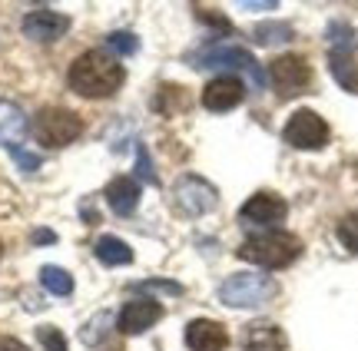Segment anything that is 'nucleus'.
I'll return each mask as SVG.
<instances>
[{
  "instance_id": "f257e3e1",
  "label": "nucleus",
  "mask_w": 358,
  "mask_h": 351,
  "mask_svg": "<svg viewBox=\"0 0 358 351\" xmlns=\"http://www.w3.org/2000/svg\"><path fill=\"white\" fill-rule=\"evenodd\" d=\"M123 80H127L123 64L106 50L80 53L77 60L70 64V73H66L70 90L77 96H83V100H106V96H113L123 87Z\"/></svg>"
},
{
  "instance_id": "f03ea898",
  "label": "nucleus",
  "mask_w": 358,
  "mask_h": 351,
  "mask_svg": "<svg viewBox=\"0 0 358 351\" xmlns=\"http://www.w3.org/2000/svg\"><path fill=\"white\" fill-rule=\"evenodd\" d=\"M236 255L243 262L259 265V269L275 272V269L292 265V262L302 255V239L292 232H285V229H266V232L249 235L243 246L236 248Z\"/></svg>"
},
{
  "instance_id": "7ed1b4c3",
  "label": "nucleus",
  "mask_w": 358,
  "mask_h": 351,
  "mask_svg": "<svg viewBox=\"0 0 358 351\" xmlns=\"http://www.w3.org/2000/svg\"><path fill=\"white\" fill-rule=\"evenodd\" d=\"M219 301L226 308H262L279 295V282L272 275L259 272H236L219 285Z\"/></svg>"
},
{
  "instance_id": "20e7f679",
  "label": "nucleus",
  "mask_w": 358,
  "mask_h": 351,
  "mask_svg": "<svg viewBox=\"0 0 358 351\" xmlns=\"http://www.w3.org/2000/svg\"><path fill=\"white\" fill-rule=\"evenodd\" d=\"M34 136H37L40 146L47 149H64V146L77 143L83 136V119L73 113V110H64V106H43L37 117H34Z\"/></svg>"
},
{
  "instance_id": "39448f33",
  "label": "nucleus",
  "mask_w": 358,
  "mask_h": 351,
  "mask_svg": "<svg viewBox=\"0 0 358 351\" xmlns=\"http://www.w3.org/2000/svg\"><path fill=\"white\" fill-rule=\"evenodd\" d=\"M189 60H192V66H206V70H216V66H222V70L245 73V77H249V83H252L256 90H262V87H266V70L259 66V60L249 50H245V47L213 43V47L199 50L196 57H189Z\"/></svg>"
},
{
  "instance_id": "423d86ee",
  "label": "nucleus",
  "mask_w": 358,
  "mask_h": 351,
  "mask_svg": "<svg viewBox=\"0 0 358 351\" xmlns=\"http://www.w3.org/2000/svg\"><path fill=\"white\" fill-rule=\"evenodd\" d=\"M312 77H315L312 64H308L306 57H299V53H282V57H275L268 64V80H272L279 100H295V96L308 93Z\"/></svg>"
},
{
  "instance_id": "0eeeda50",
  "label": "nucleus",
  "mask_w": 358,
  "mask_h": 351,
  "mask_svg": "<svg viewBox=\"0 0 358 351\" xmlns=\"http://www.w3.org/2000/svg\"><path fill=\"white\" fill-rule=\"evenodd\" d=\"M219 206V193L213 182H206L203 176H182V179L173 186V209L179 216H206Z\"/></svg>"
},
{
  "instance_id": "6e6552de",
  "label": "nucleus",
  "mask_w": 358,
  "mask_h": 351,
  "mask_svg": "<svg viewBox=\"0 0 358 351\" xmlns=\"http://www.w3.org/2000/svg\"><path fill=\"white\" fill-rule=\"evenodd\" d=\"M282 140L295 146V149H325L329 146V123L319 113H312V110H299L285 123Z\"/></svg>"
},
{
  "instance_id": "1a4fd4ad",
  "label": "nucleus",
  "mask_w": 358,
  "mask_h": 351,
  "mask_svg": "<svg viewBox=\"0 0 358 351\" xmlns=\"http://www.w3.org/2000/svg\"><path fill=\"white\" fill-rule=\"evenodd\" d=\"M159 318H163V305L156 299H133L116 315V331H120V335H143V331L153 328Z\"/></svg>"
},
{
  "instance_id": "9d476101",
  "label": "nucleus",
  "mask_w": 358,
  "mask_h": 351,
  "mask_svg": "<svg viewBox=\"0 0 358 351\" xmlns=\"http://www.w3.org/2000/svg\"><path fill=\"white\" fill-rule=\"evenodd\" d=\"M245 100V87L236 73H222V77L209 80L203 87V106L213 113H229Z\"/></svg>"
},
{
  "instance_id": "9b49d317",
  "label": "nucleus",
  "mask_w": 358,
  "mask_h": 351,
  "mask_svg": "<svg viewBox=\"0 0 358 351\" xmlns=\"http://www.w3.org/2000/svg\"><path fill=\"white\" fill-rule=\"evenodd\" d=\"M289 216V206H285V199L275 193H256L249 195L239 209V222L245 225H275Z\"/></svg>"
},
{
  "instance_id": "f8f14e48",
  "label": "nucleus",
  "mask_w": 358,
  "mask_h": 351,
  "mask_svg": "<svg viewBox=\"0 0 358 351\" xmlns=\"http://www.w3.org/2000/svg\"><path fill=\"white\" fill-rule=\"evenodd\" d=\"M20 30H24V37L37 40V43H53V40H60L70 30V17L57 10H30L24 17Z\"/></svg>"
},
{
  "instance_id": "ddd939ff",
  "label": "nucleus",
  "mask_w": 358,
  "mask_h": 351,
  "mask_svg": "<svg viewBox=\"0 0 358 351\" xmlns=\"http://www.w3.org/2000/svg\"><path fill=\"white\" fill-rule=\"evenodd\" d=\"M186 348L189 351H226L229 348V331L213 322V318H196L186 325Z\"/></svg>"
},
{
  "instance_id": "4468645a",
  "label": "nucleus",
  "mask_w": 358,
  "mask_h": 351,
  "mask_svg": "<svg viewBox=\"0 0 358 351\" xmlns=\"http://www.w3.org/2000/svg\"><path fill=\"white\" fill-rule=\"evenodd\" d=\"M30 130V123H27L24 110L10 100H0V146H7V149H24V136Z\"/></svg>"
},
{
  "instance_id": "2eb2a0df",
  "label": "nucleus",
  "mask_w": 358,
  "mask_h": 351,
  "mask_svg": "<svg viewBox=\"0 0 358 351\" xmlns=\"http://www.w3.org/2000/svg\"><path fill=\"white\" fill-rule=\"evenodd\" d=\"M103 195H106V206L113 209L116 216H133L140 206V182L133 176H116L103 189Z\"/></svg>"
},
{
  "instance_id": "dca6fc26",
  "label": "nucleus",
  "mask_w": 358,
  "mask_h": 351,
  "mask_svg": "<svg viewBox=\"0 0 358 351\" xmlns=\"http://www.w3.org/2000/svg\"><path fill=\"white\" fill-rule=\"evenodd\" d=\"M243 351H285V335L275 322H252L245 325Z\"/></svg>"
},
{
  "instance_id": "f3484780",
  "label": "nucleus",
  "mask_w": 358,
  "mask_h": 351,
  "mask_svg": "<svg viewBox=\"0 0 358 351\" xmlns=\"http://www.w3.org/2000/svg\"><path fill=\"white\" fill-rule=\"evenodd\" d=\"M329 70H332L335 83L348 93H358V57L348 47H335L329 53Z\"/></svg>"
},
{
  "instance_id": "a211bd4d",
  "label": "nucleus",
  "mask_w": 358,
  "mask_h": 351,
  "mask_svg": "<svg viewBox=\"0 0 358 351\" xmlns=\"http://www.w3.org/2000/svg\"><path fill=\"white\" fill-rule=\"evenodd\" d=\"M93 255H96L106 269H120V265H129V262H133V248H129L123 239H116V235H100L96 246H93Z\"/></svg>"
},
{
  "instance_id": "6ab92c4d",
  "label": "nucleus",
  "mask_w": 358,
  "mask_h": 351,
  "mask_svg": "<svg viewBox=\"0 0 358 351\" xmlns=\"http://www.w3.org/2000/svg\"><path fill=\"white\" fill-rule=\"evenodd\" d=\"M40 285L47 288L50 295L66 299V295H73V275L66 272V269H60V265H43L40 269Z\"/></svg>"
},
{
  "instance_id": "aec40b11",
  "label": "nucleus",
  "mask_w": 358,
  "mask_h": 351,
  "mask_svg": "<svg viewBox=\"0 0 358 351\" xmlns=\"http://www.w3.org/2000/svg\"><path fill=\"white\" fill-rule=\"evenodd\" d=\"M295 37V30L289 24H279V20H268V24H259L252 30V40L256 47H279V43H289Z\"/></svg>"
},
{
  "instance_id": "412c9836",
  "label": "nucleus",
  "mask_w": 358,
  "mask_h": 351,
  "mask_svg": "<svg viewBox=\"0 0 358 351\" xmlns=\"http://www.w3.org/2000/svg\"><path fill=\"white\" fill-rule=\"evenodd\" d=\"M110 325H113V315L110 312H100L90 325H83V331H80V338H83V345H100L103 338H106V331H110Z\"/></svg>"
},
{
  "instance_id": "4be33fe9",
  "label": "nucleus",
  "mask_w": 358,
  "mask_h": 351,
  "mask_svg": "<svg viewBox=\"0 0 358 351\" xmlns=\"http://www.w3.org/2000/svg\"><path fill=\"white\" fill-rule=\"evenodd\" d=\"M127 292H163V295H182V285H179V282H169V278H143V282H129Z\"/></svg>"
},
{
  "instance_id": "5701e85b",
  "label": "nucleus",
  "mask_w": 358,
  "mask_h": 351,
  "mask_svg": "<svg viewBox=\"0 0 358 351\" xmlns=\"http://www.w3.org/2000/svg\"><path fill=\"white\" fill-rule=\"evenodd\" d=\"M338 242L358 255V212H348L345 219L338 222Z\"/></svg>"
},
{
  "instance_id": "b1692460",
  "label": "nucleus",
  "mask_w": 358,
  "mask_h": 351,
  "mask_svg": "<svg viewBox=\"0 0 358 351\" xmlns=\"http://www.w3.org/2000/svg\"><path fill=\"white\" fill-rule=\"evenodd\" d=\"M106 47L113 53H120V57H133V53L140 50V40L133 37V33H127V30H116V33L106 37Z\"/></svg>"
},
{
  "instance_id": "393cba45",
  "label": "nucleus",
  "mask_w": 358,
  "mask_h": 351,
  "mask_svg": "<svg viewBox=\"0 0 358 351\" xmlns=\"http://www.w3.org/2000/svg\"><path fill=\"white\" fill-rule=\"evenodd\" d=\"M37 341H40V348L43 351H70L66 348L64 331H60V328H53V325H40L37 328Z\"/></svg>"
},
{
  "instance_id": "a878e982",
  "label": "nucleus",
  "mask_w": 358,
  "mask_h": 351,
  "mask_svg": "<svg viewBox=\"0 0 358 351\" xmlns=\"http://www.w3.org/2000/svg\"><path fill=\"white\" fill-rule=\"evenodd\" d=\"M136 172H140L143 182H150V186H159V176L153 170V159L146 153V146H136Z\"/></svg>"
},
{
  "instance_id": "bb28decb",
  "label": "nucleus",
  "mask_w": 358,
  "mask_h": 351,
  "mask_svg": "<svg viewBox=\"0 0 358 351\" xmlns=\"http://www.w3.org/2000/svg\"><path fill=\"white\" fill-rule=\"evenodd\" d=\"M196 17H199L203 24H209V27H216V30H222V33H236V27H232L229 20L222 17V13L213 10V7H199V10H196Z\"/></svg>"
},
{
  "instance_id": "cd10ccee",
  "label": "nucleus",
  "mask_w": 358,
  "mask_h": 351,
  "mask_svg": "<svg viewBox=\"0 0 358 351\" xmlns=\"http://www.w3.org/2000/svg\"><path fill=\"white\" fill-rule=\"evenodd\" d=\"M13 159H17V166H20L24 172L40 170V156H37V153H27V149H13Z\"/></svg>"
},
{
  "instance_id": "c85d7f7f",
  "label": "nucleus",
  "mask_w": 358,
  "mask_h": 351,
  "mask_svg": "<svg viewBox=\"0 0 358 351\" xmlns=\"http://www.w3.org/2000/svg\"><path fill=\"white\" fill-rule=\"evenodd\" d=\"M50 242H57V232H50V229H37L34 232V246H50Z\"/></svg>"
},
{
  "instance_id": "c756f323",
  "label": "nucleus",
  "mask_w": 358,
  "mask_h": 351,
  "mask_svg": "<svg viewBox=\"0 0 358 351\" xmlns=\"http://www.w3.org/2000/svg\"><path fill=\"white\" fill-rule=\"evenodd\" d=\"M0 351H30V348L17 338H0Z\"/></svg>"
},
{
  "instance_id": "7c9ffc66",
  "label": "nucleus",
  "mask_w": 358,
  "mask_h": 351,
  "mask_svg": "<svg viewBox=\"0 0 358 351\" xmlns=\"http://www.w3.org/2000/svg\"><path fill=\"white\" fill-rule=\"evenodd\" d=\"M243 7H249V10H266V7H275V3H243Z\"/></svg>"
},
{
  "instance_id": "2f4dec72",
  "label": "nucleus",
  "mask_w": 358,
  "mask_h": 351,
  "mask_svg": "<svg viewBox=\"0 0 358 351\" xmlns=\"http://www.w3.org/2000/svg\"><path fill=\"white\" fill-rule=\"evenodd\" d=\"M106 351H123V348H106Z\"/></svg>"
},
{
  "instance_id": "473e14b6",
  "label": "nucleus",
  "mask_w": 358,
  "mask_h": 351,
  "mask_svg": "<svg viewBox=\"0 0 358 351\" xmlns=\"http://www.w3.org/2000/svg\"><path fill=\"white\" fill-rule=\"evenodd\" d=\"M0 255H3V242H0Z\"/></svg>"
}]
</instances>
